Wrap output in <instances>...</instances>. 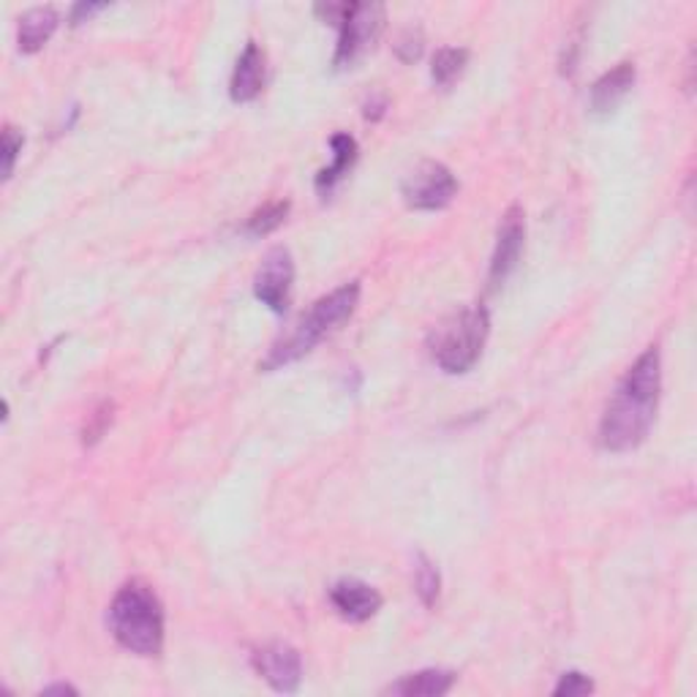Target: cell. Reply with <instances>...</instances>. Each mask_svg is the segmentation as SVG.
<instances>
[{
  "instance_id": "cell-6",
  "label": "cell",
  "mask_w": 697,
  "mask_h": 697,
  "mask_svg": "<svg viewBox=\"0 0 697 697\" xmlns=\"http://www.w3.org/2000/svg\"><path fill=\"white\" fill-rule=\"evenodd\" d=\"M401 194L403 202L412 210L433 213V210H442L453 202L455 194H458V180H455V175L444 163L423 161L406 175Z\"/></svg>"
},
{
  "instance_id": "cell-22",
  "label": "cell",
  "mask_w": 697,
  "mask_h": 697,
  "mask_svg": "<svg viewBox=\"0 0 697 697\" xmlns=\"http://www.w3.org/2000/svg\"><path fill=\"white\" fill-rule=\"evenodd\" d=\"M423 46H425L423 31H414V28H409V31L403 33L401 39H398L395 52L403 63H414V61H420V55H423Z\"/></svg>"
},
{
  "instance_id": "cell-11",
  "label": "cell",
  "mask_w": 697,
  "mask_h": 697,
  "mask_svg": "<svg viewBox=\"0 0 697 697\" xmlns=\"http://www.w3.org/2000/svg\"><path fill=\"white\" fill-rule=\"evenodd\" d=\"M262 91H265V52L260 50L256 41H249L245 50L240 52L237 66H234L230 96L234 104H249L254 102Z\"/></svg>"
},
{
  "instance_id": "cell-16",
  "label": "cell",
  "mask_w": 697,
  "mask_h": 697,
  "mask_svg": "<svg viewBox=\"0 0 697 697\" xmlns=\"http://www.w3.org/2000/svg\"><path fill=\"white\" fill-rule=\"evenodd\" d=\"M468 63V50L466 46H444L433 55L431 77L436 82V87H450L455 80L464 74Z\"/></svg>"
},
{
  "instance_id": "cell-7",
  "label": "cell",
  "mask_w": 697,
  "mask_h": 697,
  "mask_svg": "<svg viewBox=\"0 0 697 697\" xmlns=\"http://www.w3.org/2000/svg\"><path fill=\"white\" fill-rule=\"evenodd\" d=\"M251 662H254V670L260 673L267 684H271L275 693L292 695L300 689L303 659H300V652H297L295 646H289V643H284V641L265 643V646L254 648Z\"/></svg>"
},
{
  "instance_id": "cell-9",
  "label": "cell",
  "mask_w": 697,
  "mask_h": 697,
  "mask_svg": "<svg viewBox=\"0 0 697 697\" xmlns=\"http://www.w3.org/2000/svg\"><path fill=\"white\" fill-rule=\"evenodd\" d=\"M524 245H526V215H524V208L513 204V208L504 213V219L499 224V237H496V251H494V260H490V273H488L490 286H501L504 281L513 275V271L520 262V254H524Z\"/></svg>"
},
{
  "instance_id": "cell-23",
  "label": "cell",
  "mask_w": 697,
  "mask_h": 697,
  "mask_svg": "<svg viewBox=\"0 0 697 697\" xmlns=\"http://www.w3.org/2000/svg\"><path fill=\"white\" fill-rule=\"evenodd\" d=\"M104 9H107V3H77L72 9V17H68V20H72V25H82V22H87L93 14H98V11Z\"/></svg>"
},
{
  "instance_id": "cell-24",
  "label": "cell",
  "mask_w": 697,
  "mask_h": 697,
  "mask_svg": "<svg viewBox=\"0 0 697 697\" xmlns=\"http://www.w3.org/2000/svg\"><path fill=\"white\" fill-rule=\"evenodd\" d=\"M384 113H388V98L373 96V98H368V102H366V113H362V115H366L368 120L377 123V120H382Z\"/></svg>"
},
{
  "instance_id": "cell-2",
  "label": "cell",
  "mask_w": 697,
  "mask_h": 697,
  "mask_svg": "<svg viewBox=\"0 0 697 697\" xmlns=\"http://www.w3.org/2000/svg\"><path fill=\"white\" fill-rule=\"evenodd\" d=\"M357 306H360V284H357V281L338 286L336 292H330L327 297L316 300L308 314L297 321L295 330L273 344L271 355L260 362V371H278V368L306 357L308 351L319 347L330 332H336L344 321H349Z\"/></svg>"
},
{
  "instance_id": "cell-5",
  "label": "cell",
  "mask_w": 697,
  "mask_h": 697,
  "mask_svg": "<svg viewBox=\"0 0 697 697\" xmlns=\"http://www.w3.org/2000/svg\"><path fill=\"white\" fill-rule=\"evenodd\" d=\"M316 14L338 28V46L332 66L351 68L384 31L388 11L382 3H321Z\"/></svg>"
},
{
  "instance_id": "cell-14",
  "label": "cell",
  "mask_w": 697,
  "mask_h": 697,
  "mask_svg": "<svg viewBox=\"0 0 697 697\" xmlns=\"http://www.w3.org/2000/svg\"><path fill=\"white\" fill-rule=\"evenodd\" d=\"M330 148H332V163L316 175V191H319L321 197H330L332 191H336V186L347 178L349 169L355 167V161H357V139L351 137V134H344V131L332 134Z\"/></svg>"
},
{
  "instance_id": "cell-20",
  "label": "cell",
  "mask_w": 697,
  "mask_h": 697,
  "mask_svg": "<svg viewBox=\"0 0 697 697\" xmlns=\"http://www.w3.org/2000/svg\"><path fill=\"white\" fill-rule=\"evenodd\" d=\"M22 145H25V137L22 131H17L14 126L3 128V137H0V156H3V180L11 178L17 167V158L22 154Z\"/></svg>"
},
{
  "instance_id": "cell-19",
  "label": "cell",
  "mask_w": 697,
  "mask_h": 697,
  "mask_svg": "<svg viewBox=\"0 0 697 697\" xmlns=\"http://www.w3.org/2000/svg\"><path fill=\"white\" fill-rule=\"evenodd\" d=\"M115 420V403L113 401H102L91 414H87V423L82 427V444L85 447H93V444L102 442L107 436V431L113 427Z\"/></svg>"
},
{
  "instance_id": "cell-15",
  "label": "cell",
  "mask_w": 697,
  "mask_h": 697,
  "mask_svg": "<svg viewBox=\"0 0 697 697\" xmlns=\"http://www.w3.org/2000/svg\"><path fill=\"white\" fill-rule=\"evenodd\" d=\"M61 25V17L52 6H39V9H31L22 14L20 20V33H17V41H20V50L33 55L39 52L46 41L52 39V33Z\"/></svg>"
},
{
  "instance_id": "cell-3",
  "label": "cell",
  "mask_w": 697,
  "mask_h": 697,
  "mask_svg": "<svg viewBox=\"0 0 697 697\" xmlns=\"http://www.w3.org/2000/svg\"><path fill=\"white\" fill-rule=\"evenodd\" d=\"M109 632L126 652L158 657L163 648V608L148 583L123 585L109 605Z\"/></svg>"
},
{
  "instance_id": "cell-10",
  "label": "cell",
  "mask_w": 697,
  "mask_h": 697,
  "mask_svg": "<svg viewBox=\"0 0 697 697\" xmlns=\"http://www.w3.org/2000/svg\"><path fill=\"white\" fill-rule=\"evenodd\" d=\"M330 602L338 616L351 621V624H362V621L373 619L382 611V594L360 578H341V581L332 583Z\"/></svg>"
},
{
  "instance_id": "cell-13",
  "label": "cell",
  "mask_w": 697,
  "mask_h": 697,
  "mask_svg": "<svg viewBox=\"0 0 697 697\" xmlns=\"http://www.w3.org/2000/svg\"><path fill=\"white\" fill-rule=\"evenodd\" d=\"M458 676L453 670H442V667H427V670L409 673V676L398 678L390 684L384 693L401 695V697H442L455 687Z\"/></svg>"
},
{
  "instance_id": "cell-25",
  "label": "cell",
  "mask_w": 697,
  "mask_h": 697,
  "mask_svg": "<svg viewBox=\"0 0 697 697\" xmlns=\"http://www.w3.org/2000/svg\"><path fill=\"white\" fill-rule=\"evenodd\" d=\"M41 695H80L77 687H72V684H50V687L41 689Z\"/></svg>"
},
{
  "instance_id": "cell-21",
  "label": "cell",
  "mask_w": 697,
  "mask_h": 697,
  "mask_svg": "<svg viewBox=\"0 0 697 697\" xmlns=\"http://www.w3.org/2000/svg\"><path fill=\"white\" fill-rule=\"evenodd\" d=\"M591 693H594V682H591L585 673H578V670L564 673L553 689L556 697H581V695H591Z\"/></svg>"
},
{
  "instance_id": "cell-1",
  "label": "cell",
  "mask_w": 697,
  "mask_h": 697,
  "mask_svg": "<svg viewBox=\"0 0 697 697\" xmlns=\"http://www.w3.org/2000/svg\"><path fill=\"white\" fill-rule=\"evenodd\" d=\"M662 395L659 349L643 351L608 401L600 423V444L608 453H632L652 433Z\"/></svg>"
},
{
  "instance_id": "cell-8",
  "label": "cell",
  "mask_w": 697,
  "mask_h": 697,
  "mask_svg": "<svg viewBox=\"0 0 697 697\" xmlns=\"http://www.w3.org/2000/svg\"><path fill=\"white\" fill-rule=\"evenodd\" d=\"M292 284H295V260L286 249L267 251L265 262L256 271L254 278V295L256 300L265 303L273 314H284L289 308Z\"/></svg>"
},
{
  "instance_id": "cell-18",
  "label": "cell",
  "mask_w": 697,
  "mask_h": 697,
  "mask_svg": "<svg viewBox=\"0 0 697 697\" xmlns=\"http://www.w3.org/2000/svg\"><path fill=\"white\" fill-rule=\"evenodd\" d=\"M414 589H418V596L423 600L425 608L436 605L442 578H439V570L433 567V561L423 553L418 556V567H414Z\"/></svg>"
},
{
  "instance_id": "cell-17",
  "label": "cell",
  "mask_w": 697,
  "mask_h": 697,
  "mask_svg": "<svg viewBox=\"0 0 697 697\" xmlns=\"http://www.w3.org/2000/svg\"><path fill=\"white\" fill-rule=\"evenodd\" d=\"M289 208L292 204L286 202V199L267 202L265 208H260L256 213L249 215V221H245V232H249L251 237H265V234L275 232L281 224H284L286 215H289Z\"/></svg>"
},
{
  "instance_id": "cell-4",
  "label": "cell",
  "mask_w": 697,
  "mask_h": 697,
  "mask_svg": "<svg viewBox=\"0 0 697 697\" xmlns=\"http://www.w3.org/2000/svg\"><path fill=\"white\" fill-rule=\"evenodd\" d=\"M490 332V314L485 306H466L439 321L431 332V357L444 373H466L483 355Z\"/></svg>"
},
{
  "instance_id": "cell-12",
  "label": "cell",
  "mask_w": 697,
  "mask_h": 697,
  "mask_svg": "<svg viewBox=\"0 0 697 697\" xmlns=\"http://www.w3.org/2000/svg\"><path fill=\"white\" fill-rule=\"evenodd\" d=\"M632 85H635V66L632 63H619L616 68L602 74L591 85V113L596 117H608L616 113L619 104L630 96Z\"/></svg>"
}]
</instances>
